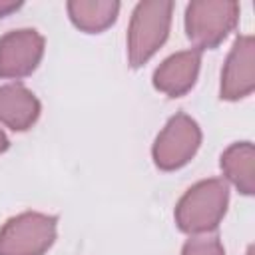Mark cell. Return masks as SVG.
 Segmentation results:
<instances>
[{"label":"cell","instance_id":"30bf717a","mask_svg":"<svg viewBox=\"0 0 255 255\" xmlns=\"http://www.w3.org/2000/svg\"><path fill=\"white\" fill-rule=\"evenodd\" d=\"M255 149L251 141H237L221 155V169L227 179L245 195L255 191Z\"/></svg>","mask_w":255,"mask_h":255},{"label":"cell","instance_id":"4fadbf2b","mask_svg":"<svg viewBox=\"0 0 255 255\" xmlns=\"http://www.w3.org/2000/svg\"><path fill=\"white\" fill-rule=\"evenodd\" d=\"M20 6H22V2H2V0H0V18L6 16V14L12 12V10H18Z\"/></svg>","mask_w":255,"mask_h":255},{"label":"cell","instance_id":"277c9868","mask_svg":"<svg viewBox=\"0 0 255 255\" xmlns=\"http://www.w3.org/2000/svg\"><path fill=\"white\" fill-rule=\"evenodd\" d=\"M56 215L24 211L0 229V255H44L56 239Z\"/></svg>","mask_w":255,"mask_h":255},{"label":"cell","instance_id":"7a4b0ae2","mask_svg":"<svg viewBox=\"0 0 255 255\" xmlns=\"http://www.w3.org/2000/svg\"><path fill=\"white\" fill-rule=\"evenodd\" d=\"M173 2L143 0L137 2L128 28V58L133 68L145 64L165 42L171 24Z\"/></svg>","mask_w":255,"mask_h":255},{"label":"cell","instance_id":"9a60e30c","mask_svg":"<svg viewBox=\"0 0 255 255\" xmlns=\"http://www.w3.org/2000/svg\"><path fill=\"white\" fill-rule=\"evenodd\" d=\"M247 255H253V247H249V251H247Z\"/></svg>","mask_w":255,"mask_h":255},{"label":"cell","instance_id":"3957f363","mask_svg":"<svg viewBox=\"0 0 255 255\" xmlns=\"http://www.w3.org/2000/svg\"><path fill=\"white\" fill-rule=\"evenodd\" d=\"M237 20L239 4L229 0H195L185 8V32L199 52L221 44Z\"/></svg>","mask_w":255,"mask_h":255},{"label":"cell","instance_id":"5b68a950","mask_svg":"<svg viewBox=\"0 0 255 255\" xmlns=\"http://www.w3.org/2000/svg\"><path fill=\"white\" fill-rule=\"evenodd\" d=\"M201 143V129L193 118L179 112L171 116L165 128L157 133L151 153L159 169L171 171L185 165Z\"/></svg>","mask_w":255,"mask_h":255},{"label":"cell","instance_id":"8fae6325","mask_svg":"<svg viewBox=\"0 0 255 255\" xmlns=\"http://www.w3.org/2000/svg\"><path fill=\"white\" fill-rule=\"evenodd\" d=\"M120 2L116 0H72L68 2L70 20L84 32H102L116 22Z\"/></svg>","mask_w":255,"mask_h":255},{"label":"cell","instance_id":"7c38bea8","mask_svg":"<svg viewBox=\"0 0 255 255\" xmlns=\"http://www.w3.org/2000/svg\"><path fill=\"white\" fill-rule=\"evenodd\" d=\"M181 255H225V251L215 235H201L187 239Z\"/></svg>","mask_w":255,"mask_h":255},{"label":"cell","instance_id":"ba28073f","mask_svg":"<svg viewBox=\"0 0 255 255\" xmlns=\"http://www.w3.org/2000/svg\"><path fill=\"white\" fill-rule=\"evenodd\" d=\"M201 64L199 50H183L165 58L153 72V86L169 98H179L189 92L197 80Z\"/></svg>","mask_w":255,"mask_h":255},{"label":"cell","instance_id":"52a82bcc","mask_svg":"<svg viewBox=\"0 0 255 255\" xmlns=\"http://www.w3.org/2000/svg\"><path fill=\"white\" fill-rule=\"evenodd\" d=\"M255 88V42L253 36H239L221 72V98L239 100Z\"/></svg>","mask_w":255,"mask_h":255},{"label":"cell","instance_id":"8992f818","mask_svg":"<svg viewBox=\"0 0 255 255\" xmlns=\"http://www.w3.org/2000/svg\"><path fill=\"white\" fill-rule=\"evenodd\" d=\"M44 38L34 28L10 30L0 38V78H24L42 60Z\"/></svg>","mask_w":255,"mask_h":255},{"label":"cell","instance_id":"9c48e42d","mask_svg":"<svg viewBox=\"0 0 255 255\" xmlns=\"http://www.w3.org/2000/svg\"><path fill=\"white\" fill-rule=\"evenodd\" d=\"M40 116L38 98L22 84L0 86V122L14 131H26Z\"/></svg>","mask_w":255,"mask_h":255},{"label":"cell","instance_id":"5bb4252c","mask_svg":"<svg viewBox=\"0 0 255 255\" xmlns=\"http://www.w3.org/2000/svg\"><path fill=\"white\" fill-rule=\"evenodd\" d=\"M6 149H8V137H6V133L0 129V153L6 151Z\"/></svg>","mask_w":255,"mask_h":255},{"label":"cell","instance_id":"6da1fadb","mask_svg":"<svg viewBox=\"0 0 255 255\" xmlns=\"http://www.w3.org/2000/svg\"><path fill=\"white\" fill-rule=\"evenodd\" d=\"M229 201L223 179L211 177L191 185L175 205V223L185 233H207L219 225Z\"/></svg>","mask_w":255,"mask_h":255}]
</instances>
